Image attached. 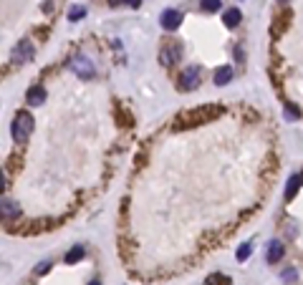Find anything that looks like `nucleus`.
Wrapping results in <instances>:
<instances>
[{
    "label": "nucleus",
    "mask_w": 303,
    "mask_h": 285,
    "mask_svg": "<svg viewBox=\"0 0 303 285\" xmlns=\"http://www.w3.org/2000/svg\"><path fill=\"white\" fill-rule=\"evenodd\" d=\"M223 108L220 106H200V108H192V111L182 114L180 124L175 126L177 131L180 129H187V126H197V124H205V121H212L215 116H220Z\"/></svg>",
    "instance_id": "f257e3e1"
},
{
    "label": "nucleus",
    "mask_w": 303,
    "mask_h": 285,
    "mask_svg": "<svg viewBox=\"0 0 303 285\" xmlns=\"http://www.w3.org/2000/svg\"><path fill=\"white\" fill-rule=\"evenodd\" d=\"M31 131H33V116H31L28 111H18L15 119H13V124H10V134H13V139L23 144V142L31 137Z\"/></svg>",
    "instance_id": "f03ea898"
},
{
    "label": "nucleus",
    "mask_w": 303,
    "mask_h": 285,
    "mask_svg": "<svg viewBox=\"0 0 303 285\" xmlns=\"http://www.w3.org/2000/svg\"><path fill=\"white\" fill-rule=\"evenodd\" d=\"M69 69H71L78 78H83V81H89V78L96 76V69H94L91 58H86V56H74V58L69 61Z\"/></svg>",
    "instance_id": "7ed1b4c3"
},
{
    "label": "nucleus",
    "mask_w": 303,
    "mask_h": 285,
    "mask_svg": "<svg viewBox=\"0 0 303 285\" xmlns=\"http://www.w3.org/2000/svg\"><path fill=\"white\" fill-rule=\"evenodd\" d=\"M180 91H192V89H197L200 86V69L197 66H189V69H185L180 73Z\"/></svg>",
    "instance_id": "20e7f679"
},
{
    "label": "nucleus",
    "mask_w": 303,
    "mask_h": 285,
    "mask_svg": "<svg viewBox=\"0 0 303 285\" xmlns=\"http://www.w3.org/2000/svg\"><path fill=\"white\" fill-rule=\"evenodd\" d=\"M180 23H182V13L175 10V8H167V10L159 15V26H162L164 31H177Z\"/></svg>",
    "instance_id": "39448f33"
},
{
    "label": "nucleus",
    "mask_w": 303,
    "mask_h": 285,
    "mask_svg": "<svg viewBox=\"0 0 303 285\" xmlns=\"http://www.w3.org/2000/svg\"><path fill=\"white\" fill-rule=\"evenodd\" d=\"M18 217H20V205L15 200H0V220L10 222L18 220Z\"/></svg>",
    "instance_id": "423d86ee"
},
{
    "label": "nucleus",
    "mask_w": 303,
    "mask_h": 285,
    "mask_svg": "<svg viewBox=\"0 0 303 285\" xmlns=\"http://www.w3.org/2000/svg\"><path fill=\"white\" fill-rule=\"evenodd\" d=\"M33 53H36V51H33V43H31V40H20L18 46L13 48V61H15V63H26V61L33 58Z\"/></svg>",
    "instance_id": "0eeeda50"
},
{
    "label": "nucleus",
    "mask_w": 303,
    "mask_h": 285,
    "mask_svg": "<svg viewBox=\"0 0 303 285\" xmlns=\"http://www.w3.org/2000/svg\"><path fill=\"white\" fill-rule=\"evenodd\" d=\"M159 58H162V63H164V66L177 63V61L182 58V46H180V43H172V46H164Z\"/></svg>",
    "instance_id": "6e6552de"
},
{
    "label": "nucleus",
    "mask_w": 303,
    "mask_h": 285,
    "mask_svg": "<svg viewBox=\"0 0 303 285\" xmlns=\"http://www.w3.org/2000/svg\"><path fill=\"white\" fill-rule=\"evenodd\" d=\"M26 99H28V104L40 106L43 101H46V89H43V86H31L28 94H26Z\"/></svg>",
    "instance_id": "1a4fd4ad"
},
{
    "label": "nucleus",
    "mask_w": 303,
    "mask_h": 285,
    "mask_svg": "<svg viewBox=\"0 0 303 285\" xmlns=\"http://www.w3.org/2000/svg\"><path fill=\"white\" fill-rule=\"evenodd\" d=\"M232 81V66H220L218 71H215V83L218 86H225Z\"/></svg>",
    "instance_id": "9d476101"
},
{
    "label": "nucleus",
    "mask_w": 303,
    "mask_h": 285,
    "mask_svg": "<svg viewBox=\"0 0 303 285\" xmlns=\"http://www.w3.org/2000/svg\"><path fill=\"white\" fill-rule=\"evenodd\" d=\"M223 20H225V26H227V28H235V26H240V20H243V13L237 10V8H230V10H225Z\"/></svg>",
    "instance_id": "9b49d317"
},
{
    "label": "nucleus",
    "mask_w": 303,
    "mask_h": 285,
    "mask_svg": "<svg viewBox=\"0 0 303 285\" xmlns=\"http://www.w3.org/2000/svg\"><path fill=\"white\" fill-rule=\"evenodd\" d=\"M268 262H278L280 257H283V245L278 243V240H273V243L268 245V252H265Z\"/></svg>",
    "instance_id": "f8f14e48"
},
{
    "label": "nucleus",
    "mask_w": 303,
    "mask_h": 285,
    "mask_svg": "<svg viewBox=\"0 0 303 285\" xmlns=\"http://www.w3.org/2000/svg\"><path fill=\"white\" fill-rule=\"evenodd\" d=\"M298 187H301V177H298V174H293V177L288 179V184H286V200H288V202L298 194Z\"/></svg>",
    "instance_id": "ddd939ff"
},
{
    "label": "nucleus",
    "mask_w": 303,
    "mask_h": 285,
    "mask_svg": "<svg viewBox=\"0 0 303 285\" xmlns=\"http://www.w3.org/2000/svg\"><path fill=\"white\" fill-rule=\"evenodd\" d=\"M83 255H86V250H83L81 245H76L74 250H69V252H66V262H69V265H74V262L83 260Z\"/></svg>",
    "instance_id": "4468645a"
},
{
    "label": "nucleus",
    "mask_w": 303,
    "mask_h": 285,
    "mask_svg": "<svg viewBox=\"0 0 303 285\" xmlns=\"http://www.w3.org/2000/svg\"><path fill=\"white\" fill-rule=\"evenodd\" d=\"M200 8H202L205 13H215V10H220V8H223V0H202Z\"/></svg>",
    "instance_id": "2eb2a0df"
},
{
    "label": "nucleus",
    "mask_w": 303,
    "mask_h": 285,
    "mask_svg": "<svg viewBox=\"0 0 303 285\" xmlns=\"http://www.w3.org/2000/svg\"><path fill=\"white\" fill-rule=\"evenodd\" d=\"M253 252V243H243L240 248H237V262H245Z\"/></svg>",
    "instance_id": "dca6fc26"
},
{
    "label": "nucleus",
    "mask_w": 303,
    "mask_h": 285,
    "mask_svg": "<svg viewBox=\"0 0 303 285\" xmlns=\"http://www.w3.org/2000/svg\"><path fill=\"white\" fill-rule=\"evenodd\" d=\"M83 15H86V8H81V5H74V8L69 10V18H71V20H81Z\"/></svg>",
    "instance_id": "f3484780"
},
{
    "label": "nucleus",
    "mask_w": 303,
    "mask_h": 285,
    "mask_svg": "<svg viewBox=\"0 0 303 285\" xmlns=\"http://www.w3.org/2000/svg\"><path fill=\"white\" fill-rule=\"evenodd\" d=\"M48 270H51V260H43V262H40V265L36 268V275H46Z\"/></svg>",
    "instance_id": "a211bd4d"
},
{
    "label": "nucleus",
    "mask_w": 303,
    "mask_h": 285,
    "mask_svg": "<svg viewBox=\"0 0 303 285\" xmlns=\"http://www.w3.org/2000/svg\"><path fill=\"white\" fill-rule=\"evenodd\" d=\"M286 116H288V119H298V116H301V111H298L296 106H286Z\"/></svg>",
    "instance_id": "6ab92c4d"
},
{
    "label": "nucleus",
    "mask_w": 303,
    "mask_h": 285,
    "mask_svg": "<svg viewBox=\"0 0 303 285\" xmlns=\"http://www.w3.org/2000/svg\"><path fill=\"white\" fill-rule=\"evenodd\" d=\"M296 278H298V273H296V270H286V273H283V280H288V283H291V280H296Z\"/></svg>",
    "instance_id": "aec40b11"
},
{
    "label": "nucleus",
    "mask_w": 303,
    "mask_h": 285,
    "mask_svg": "<svg viewBox=\"0 0 303 285\" xmlns=\"http://www.w3.org/2000/svg\"><path fill=\"white\" fill-rule=\"evenodd\" d=\"M220 280H223V275H210L207 278V285H220Z\"/></svg>",
    "instance_id": "412c9836"
},
{
    "label": "nucleus",
    "mask_w": 303,
    "mask_h": 285,
    "mask_svg": "<svg viewBox=\"0 0 303 285\" xmlns=\"http://www.w3.org/2000/svg\"><path fill=\"white\" fill-rule=\"evenodd\" d=\"M3 189H5V177L0 174V194H3Z\"/></svg>",
    "instance_id": "4be33fe9"
},
{
    "label": "nucleus",
    "mask_w": 303,
    "mask_h": 285,
    "mask_svg": "<svg viewBox=\"0 0 303 285\" xmlns=\"http://www.w3.org/2000/svg\"><path fill=\"white\" fill-rule=\"evenodd\" d=\"M126 3L132 5V8H139V0H126Z\"/></svg>",
    "instance_id": "5701e85b"
},
{
    "label": "nucleus",
    "mask_w": 303,
    "mask_h": 285,
    "mask_svg": "<svg viewBox=\"0 0 303 285\" xmlns=\"http://www.w3.org/2000/svg\"><path fill=\"white\" fill-rule=\"evenodd\" d=\"M109 5H112V8H116V5H121V0H109Z\"/></svg>",
    "instance_id": "b1692460"
},
{
    "label": "nucleus",
    "mask_w": 303,
    "mask_h": 285,
    "mask_svg": "<svg viewBox=\"0 0 303 285\" xmlns=\"http://www.w3.org/2000/svg\"><path fill=\"white\" fill-rule=\"evenodd\" d=\"M89 285H101V283H99V280H91V283H89Z\"/></svg>",
    "instance_id": "393cba45"
},
{
    "label": "nucleus",
    "mask_w": 303,
    "mask_h": 285,
    "mask_svg": "<svg viewBox=\"0 0 303 285\" xmlns=\"http://www.w3.org/2000/svg\"><path fill=\"white\" fill-rule=\"evenodd\" d=\"M298 177H301V184H303V174H298Z\"/></svg>",
    "instance_id": "a878e982"
},
{
    "label": "nucleus",
    "mask_w": 303,
    "mask_h": 285,
    "mask_svg": "<svg viewBox=\"0 0 303 285\" xmlns=\"http://www.w3.org/2000/svg\"><path fill=\"white\" fill-rule=\"evenodd\" d=\"M280 3H288V0H280Z\"/></svg>",
    "instance_id": "bb28decb"
}]
</instances>
